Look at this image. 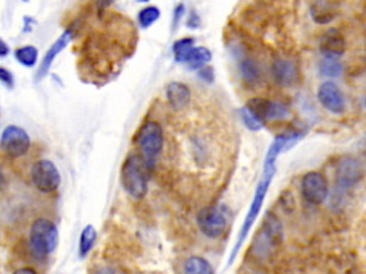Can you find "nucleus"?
Listing matches in <instances>:
<instances>
[{
    "mask_svg": "<svg viewBox=\"0 0 366 274\" xmlns=\"http://www.w3.org/2000/svg\"><path fill=\"white\" fill-rule=\"evenodd\" d=\"M304 131H293L282 133V135H276L274 142L271 143L270 148L266 152L265 161H264V167H262V178L257 183V189L254 193L253 200L249 207L248 213L244 218L243 224L240 228V234L235 241V245L232 250L231 257H230V263L235 261V257L240 253V249L243 246L244 241L248 236L249 232L254 226V223L257 221L259 213L262 211V205L265 201L266 195L269 192L271 182L274 179V173L277 171L276 162L277 157L282 152H287L289 149L293 148L296 143H299L304 138Z\"/></svg>",
    "mask_w": 366,
    "mask_h": 274,
    "instance_id": "f257e3e1",
    "label": "nucleus"
},
{
    "mask_svg": "<svg viewBox=\"0 0 366 274\" xmlns=\"http://www.w3.org/2000/svg\"><path fill=\"white\" fill-rule=\"evenodd\" d=\"M122 188L133 199H143L148 193L149 171L142 157L131 154L123 161L120 172Z\"/></svg>",
    "mask_w": 366,
    "mask_h": 274,
    "instance_id": "f03ea898",
    "label": "nucleus"
},
{
    "mask_svg": "<svg viewBox=\"0 0 366 274\" xmlns=\"http://www.w3.org/2000/svg\"><path fill=\"white\" fill-rule=\"evenodd\" d=\"M30 248L37 260H45L57 248L59 231L48 218H37L30 229Z\"/></svg>",
    "mask_w": 366,
    "mask_h": 274,
    "instance_id": "7ed1b4c3",
    "label": "nucleus"
},
{
    "mask_svg": "<svg viewBox=\"0 0 366 274\" xmlns=\"http://www.w3.org/2000/svg\"><path fill=\"white\" fill-rule=\"evenodd\" d=\"M135 143L140 150V156L149 172L154 170L164 148V132L157 122H144L135 135Z\"/></svg>",
    "mask_w": 366,
    "mask_h": 274,
    "instance_id": "20e7f679",
    "label": "nucleus"
},
{
    "mask_svg": "<svg viewBox=\"0 0 366 274\" xmlns=\"http://www.w3.org/2000/svg\"><path fill=\"white\" fill-rule=\"evenodd\" d=\"M284 238V229L279 218L272 212H267L260 231L254 239L253 253L259 258H269L279 249Z\"/></svg>",
    "mask_w": 366,
    "mask_h": 274,
    "instance_id": "39448f33",
    "label": "nucleus"
},
{
    "mask_svg": "<svg viewBox=\"0 0 366 274\" xmlns=\"http://www.w3.org/2000/svg\"><path fill=\"white\" fill-rule=\"evenodd\" d=\"M32 183L40 193L49 194L57 190L60 187L61 176L57 166L50 160H38L32 166L30 170Z\"/></svg>",
    "mask_w": 366,
    "mask_h": 274,
    "instance_id": "423d86ee",
    "label": "nucleus"
},
{
    "mask_svg": "<svg viewBox=\"0 0 366 274\" xmlns=\"http://www.w3.org/2000/svg\"><path fill=\"white\" fill-rule=\"evenodd\" d=\"M0 145L11 159L25 156L30 147V135L21 127L10 125L4 128L0 138Z\"/></svg>",
    "mask_w": 366,
    "mask_h": 274,
    "instance_id": "0eeeda50",
    "label": "nucleus"
},
{
    "mask_svg": "<svg viewBox=\"0 0 366 274\" xmlns=\"http://www.w3.org/2000/svg\"><path fill=\"white\" fill-rule=\"evenodd\" d=\"M196 223L201 233L210 239H218L226 232V216L216 206L201 209L196 216Z\"/></svg>",
    "mask_w": 366,
    "mask_h": 274,
    "instance_id": "6e6552de",
    "label": "nucleus"
},
{
    "mask_svg": "<svg viewBox=\"0 0 366 274\" xmlns=\"http://www.w3.org/2000/svg\"><path fill=\"white\" fill-rule=\"evenodd\" d=\"M301 195L311 205H321L328 196V183L323 173L308 172L301 178Z\"/></svg>",
    "mask_w": 366,
    "mask_h": 274,
    "instance_id": "1a4fd4ad",
    "label": "nucleus"
},
{
    "mask_svg": "<svg viewBox=\"0 0 366 274\" xmlns=\"http://www.w3.org/2000/svg\"><path fill=\"white\" fill-rule=\"evenodd\" d=\"M245 108H248L254 115H257L264 123L266 121L284 120L289 116V110L286 105L259 96L249 99Z\"/></svg>",
    "mask_w": 366,
    "mask_h": 274,
    "instance_id": "9d476101",
    "label": "nucleus"
},
{
    "mask_svg": "<svg viewBox=\"0 0 366 274\" xmlns=\"http://www.w3.org/2000/svg\"><path fill=\"white\" fill-rule=\"evenodd\" d=\"M362 177V165L353 157L343 159L336 171L337 187L340 192H347L349 189H352L354 185H357Z\"/></svg>",
    "mask_w": 366,
    "mask_h": 274,
    "instance_id": "9b49d317",
    "label": "nucleus"
},
{
    "mask_svg": "<svg viewBox=\"0 0 366 274\" xmlns=\"http://www.w3.org/2000/svg\"><path fill=\"white\" fill-rule=\"evenodd\" d=\"M318 99L327 111L336 115L345 113V96L335 82H323L318 88Z\"/></svg>",
    "mask_w": 366,
    "mask_h": 274,
    "instance_id": "f8f14e48",
    "label": "nucleus"
},
{
    "mask_svg": "<svg viewBox=\"0 0 366 274\" xmlns=\"http://www.w3.org/2000/svg\"><path fill=\"white\" fill-rule=\"evenodd\" d=\"M271 72H272L274 82L281 87H292L299 79L296 64L293 61L286 60V59L274 60L271 66Z\"/></svg>",
    "mask_w": 366,
    "mask_h": 274,
    "instance_id": "ddd939ff",
    "label": "nucleus"
},
{
    "mask_svg": "<svg viewBox=\"0 0 366 274\" xmlns=\"http://www.w3.org/2000/svg\"><path fill=\"white\" fill-rule=\"evenodd\" d=\"M320 50L325 57L337 59L342 57L345 52V35L337 28L327 30L320 40Z\"/></svg>",
    "mask_w": 366,
    "mask_h": 274,
    "instance_id": "4468645a",
    "label": "nucleus"
},
{
    "mask_svg": "<svg viewBox=\"0 0 366 274\" xmlns=\"http://www.w3.org/2000/svg\"><path fill=\"white\" fill-rule=\"evenodd\" d=\"M74 27H70L69 30H66L65 32L57 38L55 43L52 44V47L49 48L48 52H47V54H45L43 60H42L40 70H38V74H37V79H42L47 76L49 70H50V67H52V62L57 59V55L69 45L71 40H74Z\"/></svg>",
    "mask_w": 366,
    "mask_h": 274,
    "instance_id": "2eb2a0df",
    "label": "nucleus"
},
{
    "mask_svg": "<svg viewBox=\"0 0 366 274\" xmlns=\"http://www.w3.org/2000/svg\"><path fill=\"white\" fill-rule=\"evenodd\" d=\"M191 89L182 82H171L166 87V98L174 111L186 109L191 101Z\"/></svg>",
    "mask_w": 366,
    "mask_h": 274,
    "instance_id": "dca6fc26",
    "label": "nucleus"
},
{
    "mask_svg": "<svg viewBox=\"0 0 366 274\" xmlns=\"http://www.w3.org/2000/svg\"><path fill=\"white\" fill-rule=\"evenodd\" d=\"M238 70L240 79L248 86H257L262 81V69L253 57L242 55L238 59Z\"/></svg>",
    "mask_w": 366,
    "mask_h": 274,
    "instance_id": "f3484780",
    "label": "nucleus"
},
{
    "mask_svg": "<svg viewBox=\"0 0 366 274\" xmlns=\"http://www.w3.org/2000/svg\"><path fill=\"white\" fill-rule=\"evenodd\" d=\"M213 59L211 52L205 47H193L191 52H188L183 64H187L192 70H201L205 66H208Z\"/></svg>",
    "mask_w": 366,
    "mask_h": 274,
    "instance_id": "a211bd4d",
    "label": "nucleus"
},
{
    "mask_svg": "<svg viewBox=\"0 0 366 274\" xmlns=\"http://www.w3.org/2000/svg\"><path fill=\"white\" fill-rule=\"evenodd\" d=\"M96 241V231L94 227L92 224L83 228V231L81 232L79 235V258H84L87 257L91 253Z\"/></svg>",
    "mask_w": 366,
    "mask_h": 274,
    "instance_id": "6ab92c4d",
    "label": "nucleus"
},
{
    "mask_svg": "<svg viewBox=\"0 0 366 274\" xmlns=\"http://www.w3.org/2000/svg\"><path fill=\"white\" fill-rule=\"evenodd\" d=\"M184 274H215L214 268L208 260L201 256H192L184 262L183 266Z\"/></svg>",
    "mask_w": 366,
    "mask_h": 274,
    "instance_id": "aec40b11",
    "label": "nucleus"
},
{
    "mask_svg": "<svg viewBox=\"0 0 366 274\" xmlns=\"http://www.w3.org/2000/svg\"><path fill=\"white\" fill-rule=\"evenodd\" d=\"M318 70H320V74L325 76V77L338 79L342 72H343V67H342V64L337 59L323 57V60L320 61Z\"/></svg>",
    "mask_w": 366,
    "mask_h": 274,
    "instance_id": "412c9836",
    "label": "nucleus"
},
{
    "mask_svg": "<svg viewBox=\"0 0 366 274\" xmlns=\"http://www.w3.org/2000/svg\"><path fill=\"white\" fill-rule=\"evenodd\" d=\"M15 57L21 65L33 67L38 61V49L33 45H25L15 50Z\"/></svg>",
    "mask_w": 366,
    "mask_h": 274,
    "instance_id": "4be33fe9",
    "label": "nucleus"
},
{
    "mask_svg": "<svg viewBox=\"0 0 366 274\" xmlns=\"http://www.w3.org/2000/svg\"><path fill=\"white\" fill-rule=\"evenodd\" d=\"M194 47V40L191 37L181 38L176 40L172 45V52H174V60L177 62H184V59L188 55V52H191V49Z\"/></svg>",
    "mask_w": 366,
    "mask_h": 274,
    "instance_id": "5701e85b",
    "label": "nucleus"
},
{
    "mask_svg": "<svg viewBox=\"0 0 366 274\" xmlns=\"http://www.w3.org/2000/svg\"><path fill=\"white\" fill-rule=\"evenodd\" d=\"M240 116L244 126L247 127L249 131H262L264 126H265V123L260 118H257V115H254L248 108H245V106L240 110Z\"/></svg>",
    "mask_w": 366,
    "mask_h": 274,
    "instance_id": "b1692460",
    "label": "nucleus"
},
{
    "mask_svg": "<svg viewBox=\"0 0 366 274\" xmlns=\"http://www.w3.org/2000/svg\"><path fill=\"white\" fill-rule=\"evenodd\" d=\"M159 18H160V9L157 6H147L140 10L138 13V22H140V27H143V28L152 26Z\"/></svg>",
    "mask_w": 366,
    "mask_h": 274,
    "instance_id": "393cba45",
    "label": "nucleus"
},
{
    "mask_svg": "<svg viewBox=\"0 0 366 274\" xmlns=\"http://www.w3.org/2000/svg\"><path fill=\"white\" fill-rule=\"evenodd\" d=\"M311 15L314 18L315 22H318L320 25H325V23H330L333 20V13L331 10L325 8V5L316 4L314 9L311 10Z\"/></svg>",
    "mask_w": 366,
    "mask_h": 274,
    "instance_id": "a878e982",
    "label": "nucleus"
},
{
    "mask_svg": "<svg viewBox=\"0 0 366 274\" xmlns=\"http://www.w3.org/2000/svg\"><path fill=\"white\" fill-rule=\"evenodd\" d=\"M0 83H3L5 87L13 88V74L10 72L8 69H4V67H0Z\"/></svg>",
    "mask_w": 366,
    "mask_h": 274,
    "instance_id": "bb28decb",
    "label": "nucleus"
},
{
    "mask_svg": "<svg viewBox=\"0 0 366 274\" xmlns=\"http://www.w3.org/2000/svg\"><path fill=\"white\" fill-rule=\"evenodd\" d=\"M198 74L205 83H213L215 81V71L210 66H205L203 69L198 71Z\"/></svg>",
    "mask_w": 366,
    "mask_h": 274,
    "instance_id": "cd10ccee",
    "label": "nucleus"
},
{
    "mask_svg": "<svg viewBox=\"0 0 366 274\" xmlns=\"http://www.w3.org/2000/svg\"><path fill=\"white\" fill-rule=\"evenodd\" d=\"M183 15H184V5L179 4V6H176V9H174V27H176L177 25H179Z\"/></svg>",
    "mask_w": 366,
    "mask_h": 274,
    "instance_id": "c85d7f7f",
    "label": "nucleus"
},
{
    "mask_svg": "<svg viewBox=\"0 0 366 274\" xmlns=\"http://www.w3.org/2000/svg\"><path fill=\"white\" fill-rule=\"evenodd\" d=\"M199 25H201V18L193 11L189 15V18H188L187 26L191 27V28H198Z\"/></svg>",
    "mask_w": 366,
    "mask_h": 274,
    "instance_id": "c756f323",
    "label": "nucleus"
},
{
    "mask_svg": "<svg viewBox=\"0 0 366 274\" xmlns=\"http://www.w3.org/2000/svg\"><path fill=\"white\" fill-rule=\"evenodd\" d=\"M13 274H38V272L32 267H21V268L15 270Z\"/></svg>",
    "mask_w": 366,
    "mask_h": 274,
    "instance_id": "7c9ffc66",
    "label": "nucleus"
},
{
    "mask_svg": "<svg viewBox=\"0 0 366 274\" xmlns=\"http://www.w3.org/2000/svg\"><path fill=\"white\" fill-rule=\"evenodd\" d=\"M10 49L8 44L5 43L4 40L0 38V57H5L9 54Z\"/></svg>",
    "mask_w": 366,
    "mask_h": 274,
    "instance_id": "2f4dec72",
    "label": "nucleus"
},
{
    "mask_svg": "<svg viewBox=\"0 0 366 274\" xmlns=\"http://www.w3.org/2000/svg\"><path fill=\"white\" fill-rule=\"evenodd\" d=\"M5 176L1 171H0V190L5 187Z\"/></svg>",
    "mask_w": 366,
    "mask_h": 274,
    "instance_id": "473e14b6",
    "label": "nucleus"
}]
</instances>
